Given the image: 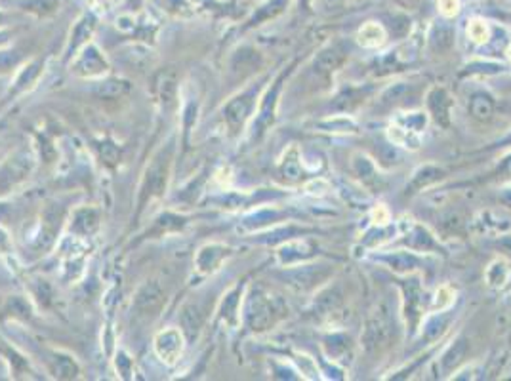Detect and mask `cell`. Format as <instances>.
<instances>
[{
    "instance_id": "cell-5",
    "label": "cell",
    "mask_w": 511,
    "mask_h": 381,
    "mask_svg": "<svg viewBox=\"0 0 511 381\" xmlns=\"http://www.w3.org/2000/svg\"><path fill=\"white\" fill-rule=\"evenodd\" d=\"M330 277V267L326 265H303L288 273L290 285L300 290H311Z\"/></svg>"
},
{
    "instance_id": "cell-32",
    "label": "cell",
    "mask_w": 511,
    "mask_h": 381,
    "mask_svg": "<svg viewBox=\"0 0 511 381\" xmlns=\"http://www.w3.org/2000/svg\"><path fill=\"white\" fill-rule=\"evenodd\" d=\"M389 138H391L393 143H397V145L412 147V149H416V147L420 145V139H418L416 134L406 132L405 128H401V126L397 124H393L391 128H389Z\"/></svg>"
},
{
    "instance_id": "cell-47",
    "label": "cell",
    "mask_w": 511,
    "mask_h": 381,
    "mask_svg": "<svg viewBox=\"0 0 511 381\" xmlns=\"http://www.w3.org/2000/svg\"><path fill=\"white\" fill-rule=\"evenodd\" d=\"M300 2H303L305 6H309V0H300Z\"/></svg>"
},
{
    "instance_id": "cell-41",
    "label": "cell",
    "mask_w": 511,
    "mask_h": 381,
    "mask_svg": "<svg viewBox=\"0 0 511 381\" xmlns=\"http://www.w3.org/2000/svg\"><path fill=\"white\" fill-rule=\"evenodd\" d=\"M282 6H285V0H273V6H269V8H273L271 12H273V15H275V14H279L280 10H282ZM267 17H269V14H259L258 17L254 15V20L250 21V25H256V21L267 20Z\"/></svg>"
},
{
    "instance_id": "cell-23",
    "label": "cell",
    "mask_w": 511,
    "mask_h": 381,
    "mask_svg": "<svg viewBox=\"0 0 511 381\" xmlns=\"http://www.w3.org/2000/svg\"><path fill=\"white\" fill-rule=\"evenodd\" d=\"M408 238H406V244L410 246L412 250H418V252H426V250H433L437 248V243L433 240V236L427 233L424 227H416L412 229V233H408Z\"/></svg>"
},
{
    "instance_id": "cell-7",
    "label": "cell",
    "mask_w": 511,
    "mask_h": 381,
    "mask_svg": "<svg viewBox=\"0 0 511 381\" xmlns=\"http://www.w3.org/2000/svg\"><path fill=\"white\" fill-rule=\"evenodd\" d=\"M403 292H405V315L410 328L418 326L422 315V303H424V292H422L420 280H406L403 285Z\"/></svg>"
},
{
    "instance_id": "cell-13",
    "label": "cell",
    "mask_w": 511,
    "mask_h": 381,
    "mask_svg": "<svg viewBox=\"0 0 511 381\" xmlns=\"http://www.w3.org/2000/svg\"><path fill=\"white\" fill-rule=\"evenodd\" d=\"M78 75H85V76H99L101 73H106L107 71V62L101 57V54L98 52V48H90L86 50L85 54L80 56L78 59L77 67H75Z\"/></svg>"
},
{
    "instance_id": "cell-35",
    "label": "cell",
    "mask_w": 511,
    "mask_h": 381,
    "mask_svg": "<svg viewBox=\"0 0 511 381\" xmlns=\"http://www.w3.org/2000/svg\"><path fill=\"white\" fill-rule=\"evenodd\" d=\"M161 82H159V94H161V99L164 105H172L175 99V80L174 75H164L161 73Z\"/></svg>"
},
{
    "instance_id": "cell-27",
    "label": "cell",
    "mask_w": 511,
    "mask_h": 381,
    "mask_svg": "<svg viewBox=\"0 0 511 381\" xmlns=\"http://www.w3.org/2000/svg\"><path fill=\"white\" fill-rule=\"evenodd\" d=\"M96 27V17L94 15H85L82 20L78 21V25L75 27L73 31V35H71V50H77L82 42H86V38H90L92 31Z\"/></svg>"
},
{
    "instance_id": "cell-4",
    "label": "cell",
    "mask_w": 511,
    "mask_h": 381,
    "mask_svg": "<svg viewBox=\"0 0 511 381\" xmlns=\"http://www.w3.org/2000/svg\"><path fill=\"white\" fill-rule=\"evenodd\" d=\"M288 73H282V75L277 78L273 82V88L267 92L266 99L261 101V107H259V117L256 118V126H254V130H256V138L259 136H264V134L271 128V124L275 122V109H277V97H279V92L282 88V82H285V78H287Z\"/></svg>"
},
{
    "instance_id": "cell-15",
    "label": "cell",
    "mask_w": 511,
    "mask_h": 381,
    "mask_svg": "<svg viewBox=\"0 0 511 381\" xmlns=\"http://www.w3.org/2000/svg\"><path fill=\"white\" fill-rule=\"evenodd\" d=\"M452 320V315L450 312H437L433 317H429L424 324V330H422V338L427 341V343H435L437 340H441L445 332L448 330V324Z\"/></svg>"
},
{
    "instance_id": "cell-1",
    "label": "cell",
    "mask_w": 511,
    "mask_h": 381,
    "mask_svg": "<svg viewBox=\"0 0 511 381\" xmlns=\"http://www.w3.org/2000/svg\"><path fill=\"white\" fill-rule=\"evenodd\" d=\"M172 157H174V143L162 147L161 151L153 157L151 164L145 170V175H143V183H141L140 208H143L153 199H159V196L166 193Z\"/></svg>"
},
{
    "instance_id": "cell-33",
    "label": "cell",
    "mask_w": 511,
    "mask_h": 381,
    "mask_svg": "<svg viewBox=\"0 0 511 381\" xmlns=\"http://www.w3.org/2000/svg\"><path fill=\"white\" fill-rule=\"evenodd\" d=\"M319 128H322L324 132H355L357 126L351 118L345 117H336V118H329L319 124Z\"/></svg>"
},
{
    "instance_id": "cell-48",
    "label": "cell",
    "mask_w": 511,
    "mask_h": 381,
    "mask_svg": "<svg viewBox=\"0 0 511 381\" xmlns=\"http://www.w3.org/2000/svg\"><path fill=\"white\" fill-rule=\"evenodd\" d=\"M508 54H510V57H511V48H510V50H508Z\"/></svg>"
},
{
    "instance_id": "cell-22",
    "label": "cell",
    "mask_w": 511,
    "mask_h": 381,
    "mask_svg": "<svg viewBox=\"0 0 511 381\" xmlns=\"http://www.w3.org/2000/svg\"><path fill=\"white\" fill-rule=\"evenodd\" d=\"M385 41V33L382 25L378 23H366L361 31H359V42L363 44L364 48H376L382 46Z\"/></svg>"
},
{
    "instance_id": "cell-43",
    "label": "cell",
    "mask_w": 511,
    "mask_h": 381,
    "mask_svg": "<svg viewBox=\"0 0 511 381\" xmlns=\"http://www.w3.org/2000/svg\"><path fill=\"white\" fill-rule=\"evenodd\" d=\"M450 296H452V292L448 290V288H442V290L437 294V298H442V299L441 301L437 299V303L435 305H437L439 309H445V307H448V305L452 303V298H450Z\"/></svg>"
},
{
    "instance_id": "cell-36",
    "label": "cell",
    "mask_w": 511,
    "mask_h": 381,
    "mask_svg": "<svg viewBox=\"0 0 511 381\" xmlns=\"http://www.w3.org/2000/svg\"><path fill=\"white\" fill-rule=\"evenodd\" d=\"M54 374L64 380H71L78 374V366L73 362L69 357H56V364H54Z\"/></svg>"
},
{
    "instance_id": "cell-44",
    "label": "cell",
    "mask_w": 511,
    "mask_h": 381,
    "mask_svg": "<svg viewBox=\"0 0 511 381\" xmlns=\"http://www.w3.org/2000/svg\"><path fill=\"white\" fill-rule=\"evenodd\" d=\"M500 173H502V178H504V180L511 181V154L510 157H505L504 162L500 164Z\"/></svg>"
},
{
    "instance_id": "cell-25",
    "label": "cell",
    "mask_w": 511,
    "mask_h": 381,
    "mask_svg": "<svg viewBox=\"0 0 511 381\" xmlns=\"http://www.w3.org/2000/svg\"><path fill=\"white\" fill-rule=\"evenodd\" d=\"M130 86L124 80H106V82L96 84V96L101 97V99H115V97H120L128 94Z\"/></svg>"
},
{
    "instance_id": "cell-14",
    "label": "cell",
    "mask_w": 511,
    "mask_h": 381,
    "mask_svg": "<svg viewBox=\"0 0 511 381\" xmlns=\"http://www.w3.org/2000/svg\"><path fill=\"white\" fill-rule=\"evenodd\" d=\"M313 256V246L308 240H294V243L285 244L279 250V261L282 265L298 264L301 259H308Z\"/></svg>"
},
{
    "instance_id": "cell-26",
    "label": "cell",
    "mask_w": 511,
    "mask_h": 381,
    "mask_svg": "<svg viewBox=\"0 0 511 381\" xmlns=\"http://www.w3.org/2000/svg\"><path fill=\"white\" fill-rule=\"evenodd\" d=\"M395 124L401 126V128H405L406 132H412V134H418L426 128L427 124V117L426 113H405V115H399L397 120H395Z\"/></svg>"
},
{
    "instance_id": "cell-40",
    "label": "cell",
    "mask_w": 511,
    "mask_h": 381,
    "mask_svg": "<svg viewBox=\"0 0 511 381\" xmlns=\"http://www.w3.org/2000/svg\"><path fill=\"white\" fill-rule=\"evenodd\" d=\"M237 305H238V290H235L229 296V298H225V303H224V315L229 319L233 317L235 312H237Z\"/></svg>"
},
{
    "instance_id": "cell-31",
    "label": "cell",
    "mask_w": 511,
    "mask_h": 381,
    "mask_svg": "<svg viewBox=\"0 0 511 381\" xmlns=\"http://www.w3.org/2000/svg\"><path fill=\"white\" fill-rule=\"evenodd\" d=\"M59 0H22L23 10L36 15H50L56 12Z\"/></svg>"
},
{
    "instance_id": "cell-46",
    "label": "cell",
    "mask_w": 511,
    "mask_h": 381,
    "mask_svg": "<svg viewBox=\"0 0 511 381\" xmlns=\"http://www.w3.org/2000/svg\"><path fill=\"white\" fill-rule=\"evenodd\" d=\"M500 244L504 246V250H505V252H508V254H511V236H508V238H504V240H502V243H500Z\"/></svg>"
},
{
    "instance_id": "cell-17",
    "label": "cell",
    "mask_w": 511,
    "mask_h": 381,
    "mask_svg": "<svg viewBox=\"0 0 511 381\" xmlns=\"http://www.w3.org/2000/svg\"><path fill=\"white\" fill-rule=\"evenodd\" d=\"M345 62V54L340 48H326L322 50L321 54L315 59V69L322 75H330L334 73L338 67H342Z\"/></svg>"
},
{
    "instance_id": "cell-18",
    "label": "cell",
    "mask_w": 511,
    "mask_h": 381,
    "mask_svg": "<svg viewBox=\"0 0 511 381\" xmlns=\"http://www.w3.org/2000/svg\"><path fill=\"white\" fill-rule=\"evenodd\" d=\"M353 172L357 175L359 180L363 181L364 185H368V187H376L378 189L382 187L380 185V178H378V172H376V166L372 164L370 159H366L363 154H357L355 159H353Z\"/></svg>"
},
{
    "instance_id": "cell-9",
    "label": "cell",
    "mask_w": 511,
    "mask_h": 381,
    "mask_svg": "<svg viewBox=\"0 0 511 381\" xmlns=\"http://www.w3.org/2000/svg\"><path fill=\"white\" fill-rule=\"evenodd\" d=\"M154 347L162 361L174 362L182 354V336L178 330H166L157 338Z\"/></svg>"
},
{
    "instance_id": "cell-20",
    "label": "cell",
    "mask_w": 511,
    "mask_h": 381,
    "mask_svg": "<svg viewBox=\"0 0 511 381\" xmlns=\"http://www.w3.org/2000/svg\"><path fill=\"white\" fill-rule=\"evenodd\" d=\"M469 115L477 120H490L494 115V101L487 94H475L469 101Z\"/></svg>"
},
{
    "instance_id": "cell-30",
    "label": "cell",
    "mask_w": 511,
    "mask_h": 381,
    "mask_svg": "<svg viewBox=\"0 0 511 381\" xmlns=\"http://www.w3.org/2000/svg\"><path fill=\"white\" fill-rule=\"evenodd\" d=\"M431 44H433L435 50H439V52H445L448 50L452 44H454V31L450 27H435L433 33H431Z\"/></svg>"
},
{
    "instance_id": "cell-19",
    "label": "cell",
    "mask_w": 511,
    "mask_h": 381,
    "mask_svg": "<svg viewBox=\"0 0 511 381\" xmlns=\"http://www.w3.org/2000/svg\"><path fill=\"white\" fill-rule=\"evenodd\" d=\"M99 225V214L92 208H82L75 212L73 217V229L80 235H90Z\"/></svg>"
},
{
    "instance_id": "cell-3",
    "label": "cell",
    "mask_w": 511,
    "mask_h": 381,
    "mask_svg": "<svg viewBox=\"0 0 511 381\" xmlns=\"http://www.w3.org/2000/svg\"><path fill=\"white\" fill-rule=\"evenodd\" d=\"M254 105H256V88L243 92L240 96L233 97L229 103L225 105L224 118L225 124L229 126V130L233 134H237L238 130H243V126L250 117V113L254 111Z\"/></svg>"
},
{
    "instance_id": "cell-11",
    "label": "cell",
    "mask_w": 511,
    "mask_h": 381,
    "mask_svg": "<svg viewBox=\"0 0 511 381\" xmlns=\"http://www.w3.org/2000/svg\"><path fill=\"white\" fill-rule=\"evenodd\" d=\"M227 256H229V248H225V246H217V244L204 246L196 256V269L201 273H212V271L217 269V265L222 264L224 257Z\"/></svg>"
},
{
    "instance_id": "cell-24",
    "label": "cell",
    "mask_w": 511,
    "mask_h": 381,
    "mask_svg": "<svg viewBox=\"0 0 511 381\" xmlns=\"http://www.w3.org/2000/svg\"><path fill=\"white\" fill-rule=\"evenodd\" d=\"M280 175H282V180L290 181V183H294L301 178V164H300V159H298V151L292 149V151L287 152V157L282 159V164H280Z\"/></svg>"
},
{
    "instance_id": "cell-12",
    "label": "cell",
    "mask_w": 511,
    "mask_h": 381,
    "mask_svg": "<svg viewBox=\"0 0 511 381\" xmlns=\"http://www.w3.org/2000/svg\"><path fill=\"white\" fill-rule=\"evenodd\" d=\"M468 349H469V341L460 336V338H456L454 343L448 347L447 351L442 353L441 357V368L445 374H450V372H454L456 368L460 366L466 359V354H468Z\"/></svg>"
},
{
    "instance_id": "cell-21",
    "label": "cell",
    "mask_w": 511,
    "mask_h": 381,
    "mask_svg": "<svg viewBox=\"0 0 511 381\" xmlns=\"http://www.w3.org/2000/svg\"><path fill=\"white\" fill-rule=\"evenodd\" d=\"M29 159H25V157H17V159H14L10 164H8L4 170H2V178H0V185L4 189L10 187V181H12V185H14L15 181L17 180H22L23 175L29 172Z\"/></svg>"
},
{
    "instance_id": "cell-45",
    "label": "cell",
    "mask_w": 511,
    "mask_h": 381,
    "mask_svg": "<svg viewBox=\"0 0 511 381\" xmlns=\"http://www.w3.org/2000/svg\"><path fill=\"white\" fill-rule=\"evenodd\" d=\"M500 201L504 202L505 206H510L511 208V189H505V191L500 193Z\"/></svg>"
},
{
    "instance_id": "cell-38",
    "label": "cell",
    "mask_w": 511,
    "mask_h": 381,
    "mask_svg": "<svg viewBox=\"0 0 511 381\" xmlns=\"http://www.w3.org/2000/svg\"><path fill=\"white\" fill-rule=\"evenodd\" d=\"M468 33L475 42H484L487 36H489V31H487V25H484L483 21H471L468 27Z\"/></svg>"
},
{
    "instance_id": "cell-34",
    "label": "cell",
    "mask_w": 511,
    "mask_h": 381,
    "mask_svg": "<svg viewBox=\"0 0 511 381\" xmlns=\"http://www.w3.org/2000/svg\"><path fill=\"white\" fill-rule=\"evenodd\" d=\"M366 96V92L363 88H350V90H345L342 96L338 97V107L342 109V111H351L355 105L361 103V99Z\"/></svg>"
},
{
    "instance_id": "cell-10",
    "label": "cell",
    "mask_w": 511,
    "mask_h": 381,
    "mask_svg": "<svg viewBox=\"0 0 511 381\" xmlns=\"http://www.w3.org/2000/svg\"><path fill=\"white\" fill-rule=\"evenodd\" d=\"M378 261L385 264L389 269H393L395 273H412V271L420 269L422 261L418 257L410 254V252H393V254H384V256L376 257Z\"/></svg>"
},
{
    "instance_id": "cell-28",
    "label": "cell",
    "mask_w": 511,
    "mask_h": 381,
    "mask_svg": "<svg viewBox=\"0 0 511 381\" xmlns=\"http://www.w3.org/2000/svg\"><path fill=\"white\" fill-rule=\"evenodd\" d=\"M204 320V315L201 311V307L196 303H189L183 307L182 311V322H183V328L187 330L189 333H195L201 324H203Z\"/></svg>"
},
{
    "instance_id": "cell-6",
    "label": "cell",
    "mask_w": 511,
    "mask_h": 381,
    "mask_svg": "<svg viewBox=\"0 0 511 381\" xmlns=\"http://www.w3.org/2000/svg\"><path fill=\"white\" fill-rule=\"evenodd\" d=\"M427 107H429L437 124L445 126V128L450 124V113L454 107V99L448 96L445 88H433L427 94Z\"/></svg>"
},
{
    "instance_id": "cell-29",
    "label": "cell",
    "mask_w": 511,
    "mask_h": 381,
    "mask_svg": "<svg viewBox=\"0 0 511 381\" xmlns=\"http://www.w3.org/2000/svg\"><path fill=\"white\" fill-rule=\"evenodd\" d=\"M508 275H510V267L505 261L498 259L494 264H490V267L487 269V282H489L492 288H500L504 286V282L508 280Z\"/></svg>"
},
{
    "instance_id": "cell-16",
    "label": "cell",
    "mask_w": 511,
    "mask_h": 381,
    "mask_svg": "<svg viewBox=\"0 0 511 381\" xmlns=\"http://www.w3.org/2000/svg\"><path fill=\"white\" fill-rule=\"evenodd\" d=\"M441 178H442L441 168L433 166V164H424V166H420L412 173V180H410V183L406 185V189H410V193H416V191H422V189L433 185L435 181H439Z\"/></svg>"
},
{
    "instance_id": "cell-8",
    "label": "cell",
    "mask_w": 511,
    "mask_h": 381,
    "mask_svg": "<svg viewBox=\"0 0 511 381\" xmlns=\"http://www.w3.org/2000/svg\"><path fill=\"white\" fill-rule=\"evenodd\" d=\"M164 303V294L161 288L153 282H147L145 286H141L140 292L136 294L134 299V309L138 311V315H154Z\"/></svg>"
},
{
    "instance_id": "cell-2",
    "label": "cell",
    "mask_w": 511,
    "mask_h": 381,
    "mask_svg": "<svg viewBox=\"0 0 511 381\" xmlns=\"http://www.w3.org/2000/svg\"><path fill=\"white\" fill-rule=\"evenodd\" d=\"M285 315V305L279 298L267 296L266 292L256 290L246 303V322L252 330H267Z\"/></svg>"
},
{
    "instance_id": "cell-39",
    "label": "cell",
    "mask_w": 511,
    "mask_h": 381,
    "mask_svg": "<svg viewBox=\"0 0 511 381\" xmlns=\"http://www.w3.org/2000/svg\"><path fill=\"white\" fill-rule=\"evenodd\" d=\"M406 90H408V86H406L405 82H397V84H393L391 88H387V90L384 92V101H399L401 97L405 96Z\"/></svg>"
},
{
    "instance_id": "cell-42",
    "label": "cell",
    "mask_w": 511,
    "mask_h": 381,
    "mask_svg": "<svg viewBox=\"0 0 511 381\" xmlns=\"http://www.w3.org/2000/svg\"><path fill=\"white\" fill-rule=\"evenodd\" d=\"M439 6H441L442 14L452 15L458 12V0H439Z\"/></svg>"
},
{
    "instance_id": "cell-49",
    "label": "cell",
    "mask_w": 511,
    "mask_h": 381,
    "mask_svg": "<svg viewBox=\"0 0 511 381\" xmlns=\"http://www.w3.org/2000/svg\"><path fill=\"white\" fill-rule=\"evenodd\" d=\"M510 139H511V138H510Z\"/></svg>"
},
{
    "instance_id": "cell-37",
    "label": "cell",
    "mask_w": 511,
    "mask_h": 381,
    "mask_svg": "<svg viewBox=\"0 0 511 381\" xmlns=\"http://www.w3.org/2000/svg\"><path fill=\"white\" fill-rule=\"evenodd\" d=\"M22 56L14 52V50H6V52H0V73L4 71H10L12 67H15L20 63Z\"/></svg>"
}]
</instances>
